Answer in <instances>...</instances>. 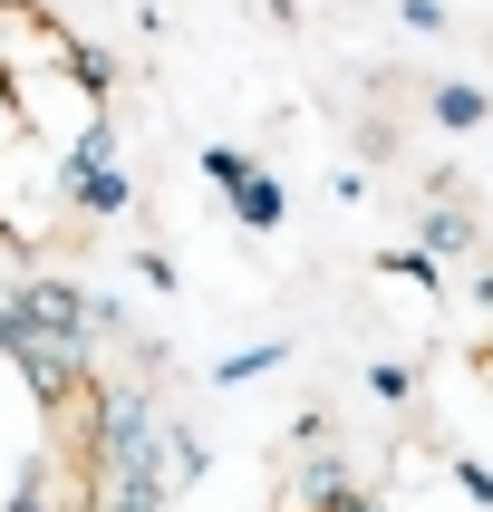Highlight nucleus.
Returning <instances> with one entry per match:
<instances>
[{"label":"nucleus","mask_w":493,"mask_h":512,"mask_svg":"<svg viewBox=\"0 0 493 512\" xmlns=\"http://www.w3.org/2000/svg\"><path fill=\"white\" fill-rule=\"evenodd\" d=\"M0 97L20 107V126L49 145L58 165H97L107 145V78L78 49V29L39 10V0H0Z\"/></svg>","instance_id":"obj_1"},{"label":"nucleus","mask_w":493,"mask_h":512,"mask_svg":"<svg viewBox=\"0 0 493 512\" xmlns=\"http://www.w3.org/2000/svg\"><path fill=\"white\" fill-rule=\"evenodd\" d=\"M281 512H348V493H319V484H310V493H290Z\"/></svg>","instance_id":"obj_2"}]
</instances>
